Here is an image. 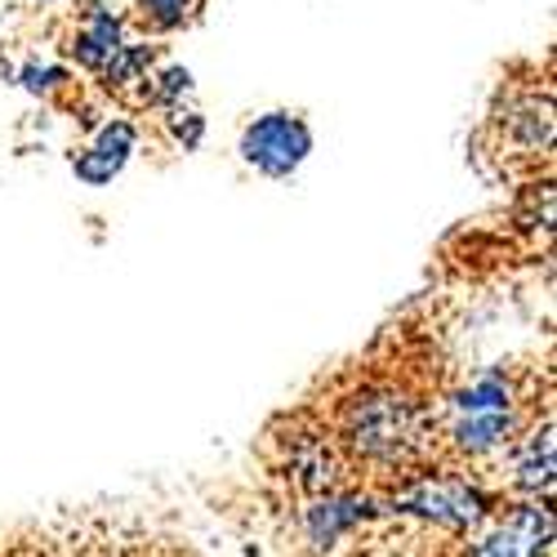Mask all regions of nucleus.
Segmentation results:
<instances>
[{
  "instance_id": "nucleus-3",
  "label": "nucleus",
  "mask_w": 557,
  "mask_h": 557,
  "mask_svg": "<svg viewBox=\"0 0 557 557\" xmlns=\"http://www.w3.org/2000/svg\"><path fill=\"white\" fill-rule=\"evenodd\" d=\"M308 152H312V129L290 112H268L242 134V157L272 178H286L290 170H299Z\"/></svg>"
},
{
  "instance_id": "nucleus-4",
  "label": "nucleus",
  "mask_w": 557,
  "mask_h": 557,
  "mask_svg": "<svg viewBox=\"0 0 557 557\" xmlns=\"http://www.w3.org/2000/svg\"><path fill=\"white\" fill-rule=\"evenodd\" d=\"M401 513H420L442 527H473L486 513V495L459 478H424L393 499Z\"/></svg>"
},
{
  "instance_id": "nucleus-5",
  "label": "nucleus",
  "mask_w": 557,
  "mask_h": 557,
  "mask_svg": "<svg viewBox=\"0 0 557 557\" xmlns=\"http://www.w3.org/2000/svg\"><path fill=\"white\" fill-rule=\"evenodd\" d=\"M553 544V513L544 504H518L508 518H499L478 544L473 557H548Z\"/></svg>"
},
{
  "instance_id": "nucleus-1",
  "label": "nucleus",
  "mask_w": 557,
  "mask_h": 557,
  "mask_svg": "<svg viewBox=\"0 0 557 557\" xmlns=\"http://www.w3.org/2000/svg\"><path fill=\"white\" fill-rule=\"evenodd\" d=\"M344 437L352 442L357 455L375 463H406L429 437L424 410L414 406L406 393L393 388H370L348 401L344 410Z\"/></svg>"
},
{
  "instance_id": "nucleus-8",
  "label": "nucleus",
  "mask_w": 557,
  "mask_h": 557,
  "mask_svg": "<svg viewBox=\"0 0 557 557\" xmlns=\"http://www.w3.org/2000/svg\"><path fill=\"white\" fill-rule=\"evenodd\" d=\"M76 54L89 67H108L121 54V23L112 14H95V18H89V27L76 36Z\"/></svg>"
},
{
  "instance_id": "nucleus-2",
  "label": "nucleus",
  "mask_w": 557,
  "mask_h": 557,
  "mask_svg": "<svg viewBox=\"0 0 557 557\" xmlns=\"http://www.w3.org/2000/svg\"><path fill=\"white\" fill-rule=\"evenodd\" d=\"M446 433L463 455H491L518 433L513 388H508V380L499 370H486V375H478L469 388L455 393Z\"/></svg>"
},
{
  "instance_id": "nucleus-7",
  "label": "nucleus",
  "mask_w": 557,
  "mask_h": 557,
  "mask_svg": "<svg viewBox=\"0 0 557 557\" xmlns=\"http://www.w3.org/2000/svg\"><path fill=\"white\" fill-rule=\"evenodd\" d=\"M518 486L535 491V495L553 486V424H544L540 433L527 437L522 459H518Z\"/></svg>"
},
{
  "instance_id": "nucleus-9",
  "label": "nucleus",
  "mask_w": 557,
  "mask_h": 557,
  "mask_svg": "<svg viewBox=\"0 0 557 557\" xmlns=\"http://www.w3.org/2000/svg\"><path fill=\"white\" fill-rule=\"evenodd\" d=\"M312 540H335V531L352 527L357 522V499H326V504H317L312 508Z\"/></svg>"
},
{
  "instance_id": "nucleus-10",
  "label": "nucleus",
  "mask_w": 557,
  "mask_h": 557,
  "mask_svg": "<svg viewBox=\"0 0 557 557\" xmlns=\"http://www.w3.org/2000/svg\"><path fill=\"white\" fill-rule=\"evenodd\" d=\"M138 5H144V14L157 27H178L183 18H188V0H138Z\"/></svg>"
},
{
  "instance_id": "nucleus-6",
  "label": "nucleus",
  "mask_w": 557,
  "mask_h": 557,
  "mask_svg": "<svg viewBox=\"0 0 557 557\" xmlns=\"http://www.w3.org/2000/svg\"><path fill=\"white\" fill-rule=\"evenodd\" d=\"M129 152H134V125L129 121H112L99 134V144L89 148V157L76 161V174L85 183H108L112 174H121V165L129 161Z\"/></svg>"
}]
</instances>
